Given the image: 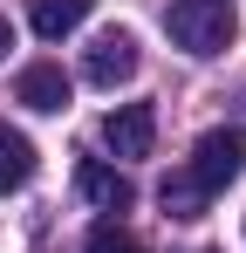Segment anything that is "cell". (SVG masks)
I'll return each instance as SVG.
<instances>
[{
	"label": "cell",
	"mask_w": 246,
	"mask_h": 253,
	"mask_svg": "<svg viewBox=\"0 0 246 253\" xmlns=\"http://www.w3.org/2000/svg\"><path fill=\"white\" fill-rule=\"evenodd\" d=\"M7 48H14V28H7V21H0V55H7Z\"/></svg>",
	"instance_id": "cell-11"
},
{
	"label": "cell",
	"mask_w": 246,
	"mask_h": 253,
	"mask_svg": "<svg viewBox=\"0 0 246 253\" xmlns=\"http://www.w3.org/2000/svg\"><path fill=\"white\" fill-rule=\"evenodd\" d=\"M14 96H21L28 110H41V117L69 110V76H62V62H35V69H21V83H14Z\"/></svg>",
	"instance_id": "cell-6"
},
{
	"label": "cell",
	"mask_w": 246,
	"mask_h": 253,
	"mask_svg": "<svg viewBox=\"0 0 246 253\" xmlns=\"http://www.w3.org/2000/svg\"><path fill=\"white\" fill-rule=\"evenodd\" d=\"M76 192L89 206H103V212H130V199H137V185H130L123 171H110L103 158H82L76 165Z\"/></svg>",
	"instance_id": "cell-5"
},
{
	"label": "cell",
	"mask_w": 246,
	"mask_h": 253,
	"mask_svg": "<svg viewBox=\"0 0 246 253\" xmlns=\"http://www.w3.org/2000/svg\"><path fill=\"white\" fill-rule=\"evenodd\" d=\"M28 178H35V144L0 124V192H21Z\"/></svg>",
	"instance_id": "cell-8"
},
{
	"label": "cell",
	"mask_w": 246,
	"mask_h": 253,
	"mask_svg": "<svg viewBox=\"0 0 246 253\" xmlns=\"http://www.w3.org/2000/svg\"><path fill=\"white\" fill-rule=\"evenodd\" d=\"M158 199H164V212H171V219H199V212L212 206V199H205V192L185 178V171H171V178H164V192H158Z\"/></svg>",
	"instance_id": "cell-9"
},
{
	"label": "cell",
	"mask_w": 246,
	"mask_h": 253,
	"mask_svg": "<svg viewBox=\"0 0 246 253\" xmlns=\"http://www.w3.org/2000/svg\"><path fill=\"white\" fill-rule=\"evenodd\" d=\"M240 165H246V137H240V130H205L199 144H192V165H185V178L199 185L205 199H219V192L240 178Z\"/></svg>",
	"instance_id": "cell-2"
},
{
	"label": "cell",
	"mask_w": 246,
	"mask_h": 253,
	"mask_svg": "<svg viewBox=\"0 0 246 253\" xmlns=\"http://www.w3.org/2000/svg\"><path fill=\"white\" fill-rule=\"evenodd\" d=\"M82 253H144V240H137L130 226H117V219H103V226H89Z\"/></svg>",
	"instance_id": "cell-10"
},
{
	"label": "cell",
	"mask_w": 246,
	"mask_h": 253,
	"mask_svg": "<svg viewBox=\"0 0 246 253\" xmlns=\"http://www.w3.org/2000/svg\"><path fill=\"white\" fill-rule=\"evenodd\" d=\"M164 28L185 55H226L240 21H233V0H171L164 7Z\"/></svg>",
	"instance_id": "cell-1"
},
{
	"label": "cell",
	"mask_w": 246,
	"mask_h": 253,
	"mask_svg": "<svg viewBox=\"0 0 246 253\" xmlns=\"http://www.w3.org/2000/svg\"><path fill=\"white\" fill-rule=\"evenodd\" d=\"M82 76L96 89L130 83V76H137V35H130V28H103V35L89 42V55H82Z\"/></svg>",
	"instance_id": "cell-3"
},
{
	"label": "cell",
	"mask_w": 246,
	"mask_h": 253,
	"mask_svg": "<svg viewBox=\"0 0 246 253\" xmlns=\"http://www.w3.org/2000/svg\"><path fill=\"white\" fill-rule=\"evenodd\" d=\"M89 7L96 0H28V28H35L41 42H62V35H76L82 21H89Z\"/></svg>",
	"instance_id": "cell-7"
},
{
	"label": "cell",
	"mask_w": 246,
	"mask_h": 253,
	"mask_svg": "<svg viewBox=\"0 0 246 253\" xmlns=\"http://www.w3.org/2000/svg\"><path fill=\"white\" fill-rule=\"evenodd\" d=\"M103 144H110L117 158H151V144H158V110H151V103H117V110L103 117Z\"/></svg>",
	"instance_id": "cell-4"
}]
</instances>
